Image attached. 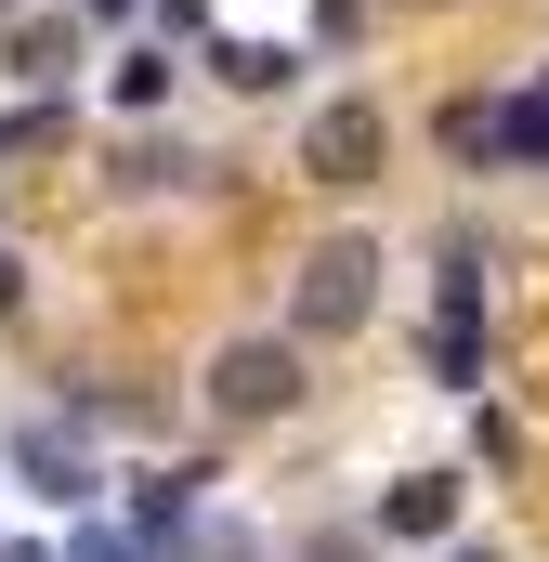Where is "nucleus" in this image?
Here are the masks:
<instances>
[{
	"label": "nucleus",
	"instance_id": "f257e3e1",
	"mask_svg": "<svg viewBox=\"0 0 549 562\" xmlns=\"http://www.w3.org/2000/svg\"><path fill=\"white\" fill-rule=\"evenodd\" d=\"M367 314H380V249H367V236L301 249V276H288V340H354Z\"/></svg>",
	"mask_w": 549,
	"mask_h": 562
},
{
	"label": "nucleus",
	"instance_id": "f03ea898",
	"mask_svg": "<svg viewBox=\"0 0 549 562\" xmlns=\"http://www.w3.org/2000/svg\"><path fill=\"white\" fill-rule=\"evenodd\" d=\"M301 406V340L274 327V340H223L210 353V419H236V431H262Z\"/></svg>",
	"mask_w": 549,
	"mask_h": 562
},
{
	"label": "nucleus",
	"instance_id": "7ed1b4c3",
	"mask_svg": "<svg viewBox=\"0 0 549 562\" xmlns=\"http://www.w3.org/2000/svg\"><path fill=\"white\" fill-rule=\"evenodd\" d=\"M0 458H13V484H26V497H53V510H92V497H105V458L79 445V419H13Z\"/></svg>",
	"mask_w": 549,
	"mask_h": 562
},
{
	"label": "nucleus",
	"instance_id": "20e7f679",
	"mask_svg": "<svg viewBox=\"0 0 549 562\" xmlns=\"http://www.w3.org/2000/svg\"><path fill=\"white\" fill-rule=\"evenodd\" d=\"M432 380H445V393H484V262H471V249L432 288Z\"/></svg>",
	"mask_w": 549,
	"mask_h": 562
},
{
	"label": "nucleus",
	"instance_id": "39448f33",
	"mask_svg": "<svg viewBox=\"0 0 549 562\" xmlns=\"http://www.w3.org/2000/svg\"><path fill=\"white\" fill-rule=\"evenodd\" d=\"M380 105H314V119H301V170H314V183H380Z\"/></svg>",
	"mask_w": 549,
	"mask_h": 562
},
{
	"label": "nucleus",
	"instance_id": "423d86ee",
	"mask_svg": "<svg viewBox=\"0 0 549 562\" xmlns=\"http://www.w3.org/2000/svg\"><path fill=\"white\" fill-rule=\"evenodd\" d=\"M380 537H406V550L458 537V471H406V484L380 497Z\"/></svg>",
	"mask_w": 549,
	"mask_h": 562
},
{
	"label": "nucleus",
	"instance_id": "0eeeda50",
	"mask_svg": "<svg viewBox=\"0 0 549 562\" xmlns=\"http://www.w3.org/2000/svg\"><path fill=\"white\" fill-rule=\"evenodd\" d=\"M445 157H458V170H511V105H497V92H458V105H445Z\"/></svg>",
	"mask_w": 549,
	"mask_h": 562
},
{
	"label": "nucleus",
	"instance_id": "6e6552de",
	"mask_svg": "<svg viewBox=\"0 0 549 562\" xmlns=\"http://www.w3.org/2000/svg\"><path fill=\"white\" fill-rule=\"evenodd\" d=\"M105 105H119V119H157V105H170V53H157V40H132V53L105 66Z\"/></svg>",
	"mask_w": 549,
	"mask_h": 562
},
{
	"label": "nucleus",
	"instance_id": "1a4fd4ad",
	"mask_svg": "<svg viewBox=\"0 0 549 562\" xmlns=\"http://www.w3.org/2000/svg\"><path fill=\"white\" fill-rule=\"evenodd\" d=\"M497 105H511V170H549V66L524 92H497Z\"/></svg>",
	"mask_w": 549,
	"mask_h": 562
},
{
	"label": "nucleus",
	"instance_id": "9d476101",
	"mask_svg": "<svg viewBox=\"0 0 549 562\" xmlns=\"http://www.w3.org/2000/svg\"><path fill=\"white\" fill-rule=\"evenodd\" d=\"M66 53H79V26H66V13H40V26H13V66H26V79H66Z\"/></svg>",
	"mask_w": 549,
	"mask_h": 562
},
{
	"label": "nucleus",
	"instance_id": "9b49d317",
	"mask_svg": "<svg viewBox=\"0 0 549 562\" xmlns=\"http://www.w3.org/2000/svg\"><path fill=\"white\" fill-rule=\"evenodd\" d=\"M223 79L236 92H288V40H223Z\"/></svg>",
	"mask_w": 549,
	"mask_h": 562
},
{
	"label": "nucleus",
	"instance_id": "f8f14e48",
	"mask_svg": "<svg viewBox=\"0 0 549 562\" xmlns=\"http://www.w3.org/2000/svg\"><path fill=\"white\" fill-rule=\"evenodd\" d=\"M119 183H132V196H170V183H197V157H183V144H132Z\"/></svg>",
	"mask_w": 549,
	"mask_h": 562
},
{
	"label": "nucleus",
	"instance_id": "ddd939ff",
	"mask_svg": "<svg viewBox=\"0 0 549 562\" xmlns=\"http://www.w3.org/2000/svg\"><path fill=\"white\" fill-rule=\"evenodd\" d=\"M170 550H197V562H262V537H249V524H183Z\"/></svg>",
	"mask_w": 549,
	"mask_h": 562
},
{
	"label": "nucleus",
	"instance_id": "4468645a",
	"mask_svg": "<svg viewBox=\"0 0 549 562\" xmlns=\"http://www.w3.org/2000/svg\"><path fill=\"white\" fill-rule=\"evenodd\" d=\"M66 132V105H13V119H0V157H26V144H53Z\"/></svg>",
	"mask_w": 549,
	"mask_h": 562
},
{
	"label": "nucleus",
	"instance_id": "2eb2a0df",
	"mask_svg": "<svg viewBox=\"0 0 549 562\" xmlns=\"http://www.w3.org/2000/svg\"><path fill=\"white\" fill-rule=\"evenodd\" d=\"M66 562H144V537H119V524H79V537H66Z\"/></svg>",
	"mask_w": 549,
	"mask_h": 562
},
{
	"label": "nucleus",
	"instance_id": "dca6fc26",
	"mask_svg": "<svg viewBox=\"0 0 549 562\" xmlns=\"http://www.w3.org/2000/svg\"><path fill=\"white\" fill-rule=\"evenodd\" d=\"M301 562H367V537H340V524H327V537H301Z\"/></svg>",
	"mask_w": 549,
	"mask_h": 562
},
{
	"label": "nucleus",
	"instance_id": "f3484780",
	"mask_svg": "<svg viewBox=\"0 0 549 562\" xmlns=\"http://www.w3.org/2000/svg\"><path fill=\"white\" fill-rule=\"evenodd\" d=\"M13 301H26V262H13V249H0V314H13Z\"/></svg>",
	"mask_w": 549,
	"mask_h": 562
},
{
	"label": "nucleus",
	"instance_id": "a211bd4d",
	"mask_svg": "<svg viewBox=\"0 0 549 562\" xmlns=\"http://www.w3.org/2000/svg\"><path fill=\"white\" fill-rule=\"evenodd\" d=\"M0 562H66V550H40V537H0Z\"/></svg>",
	"mask_w": 549,
	"mask_h": 562
},
{
	"label": "nucleus",
	"instance_id": "6ab92c4d",
	"mask_svg": "<svg viewBox=\"0 0 549 562\" xmlns=\"http://www.w3.org/2000/svg\"><path fill=\"white\" fill-rule=\"evenodd\" d=\"M92 13H105V26H119V13H132V0H79V26H92Z\"/></svg>",
	"mask_w": 549,
	"mask_h": 562
},
{
	"label": "nucleus",
	"instance_id": "aec40b11",
	"mask_svg": "<svg viewBox=\"0 0 549 562\" xmlns=\"http://www.w3.org/2000/svg\"><path fill=\"white\" fill-rule=\"evenodd\" d=\"M445 562H497V550H445Z\"/></svg>",
	"mask_w": 549,
	"mask_h": 562
},
{
	"label": "nucleus",
	"instance_id": "412c9836",
	"mask_svg": "<svg viewBox=\"0 0 549 562\" xmlns=\"http://www.w3.org/2000/svg\"><path fill=\"white\" fill-rule=\"evenodd\" d=\"M0 13H13V0H0Z\"/></svg>",
	"mask_w": 549,
	"mask_h": 562
}]
</instances>
